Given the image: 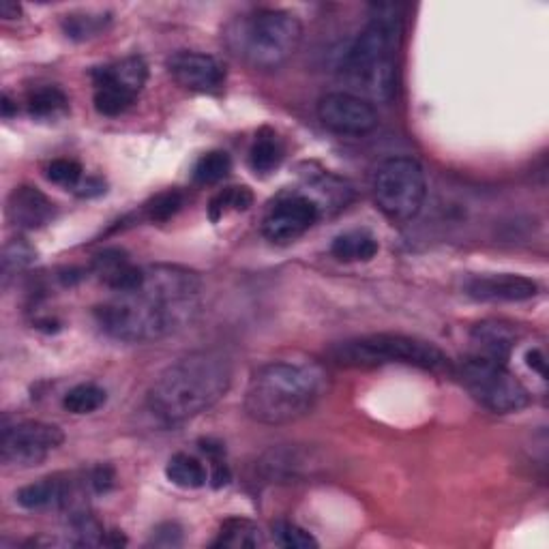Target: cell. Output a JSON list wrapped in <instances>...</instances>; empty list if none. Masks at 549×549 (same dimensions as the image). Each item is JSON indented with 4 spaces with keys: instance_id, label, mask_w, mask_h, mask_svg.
I'll return each instance as SVG.
<instances>
[{
    "instance_id": "obj_1",
    "label": "cell",
    "mask_w": 549,
    "mask_h": 549,
    "mask_svg": "<svg viewBox=\"0 0 549 549\" xmlns=\"http://www.w3.org/2000/svg\"><path fill=\"white\" fill-rule=\"evenodd\" d=\"M202 305V279L176 264L142 266V279L131 290L95 309L97 324L112 339L146 344L178 333L196 320Z\"/></svg>"
},
{
    "instance_id": "obj_2",
    "label": "cell",
    "mask_w": 549,
    "mask_h": 549,
    "mask_svg": "<svg viewBox=\"0 0 549 549\" xmlns=\"http://www.w3.org/2000/svg\"><path fill=\"white\" fill-rule=\"evenodd\" d=\"M232 363L224 352L198 350L163 369L146 408L163 425H181L213 408L230 391Z\"/></svg>"
},
{
    "instance_id": "obj_3",
    "label": "cell",
    "mask_w": 549,
    "mask_h": 549,
    "mask_svg": "<svg viewBox=\"0 0 549 549\" xmlns=\"http://www.w3.org/2000/svg\"><path fill=\"white\" fill-rule=\"evenodd\" d=\"M326 389L314 361H273L256 369L245 391V412L262 425H288L318 406Z\"/></svg>"
},
{
    "instance_id": "obj_4",
    "label": "cell",
    "mask_w": 549,
    "mask_h": 549,
    "mask_svg": "<svg viewBox=\"0 0 549 549\" xmlns=\"http://www.w3.org/2000/svg\"><path fill=\"white\" fill-rule=\"evenodd\" d=\"M404 39V22L397 9L382 5L354 39L350 50L339 65L352 95L367 101L387 103L395 95L397 84V56Z\"/></svg>"
},
{
    "instance_id": "obj_5",
    "label": "cell",
    "mask_w": 549,
    "mask_h": 549,
    "mask_svg": "<svg viewBox=\"0 0 549 549\" xmlns=\"http://www.w3.org/2000/svg\"><path fill=\"white\" fill-rule=\"evenodd\" d=\"M228 50L249 67L271 71L286 65L303 39V24L284 9H256L226 28Z\"/></svg>"
},
{
    "instance_id": "obj_6",
    "label": "cell",
    "mask_w": 549,
    "mask_h": 549,
    "mask_svg": "<svg viewBox=\"0 0 549 549\" xmlns=\"http://www.w3.org/2000/svg\"><path fill=\"white\" fill-rule=\"evenodd\" d=\"M333 361L344 367H382V365H412L427 372H447L449 356L425 339L376 333L341 341L331 350Z\"/></svg>"
},
{
    "instance_id": "obj_7",
    "label": "cell",
    "mask_w": 549,
    "mask_h": 549,
    "mask_svg": "<svg viewBox=\"0 0 549 549\" xmlns=\"http://www.w3.org/2000/svg\"><path fill=\"white\" fill-rule=\"evenodd\" d=\"M425 196V170L412 157H391L382 163L374 176L376 206L395 224H406L417 217L423 209Z\"/></svg>"
},
{
    "instance_id": "obj_8",
    "label": "cell",
    "mask_w": 549,
    "mask_h": 549,
    "mask_svg": "<svg viewBox=\"0 0 549 549\" xmlns=\"http://www.w3.org/2000/svg\"><path fill=\"white\" fill-rule=\"evenodd\" d=\"M462 382L466 391L477 399V402L496 414H511L524 410L530 404V391L524 387L507 365L474 359L470 356L462 365Z\"/></svg>"
},
{
    "instance_id": "obj_9",
    "label": "cell",
    "mask_w": 549,
    "mask_h": 549,
    "mask_svg": "<svg viewBox=\"0 0 549 549\" xmlns=\"http://www.w3.org/2000/svg\"><path fill=\"white\" fill-rule=\"evenodd\" d=\"M63 440L61 427L41 421H22L3 432L0 457L9 468H35L46 462L50 453L61 447Z\"/></svg>"
},
{
    "instance_id": "obj_10",
    "label": "cell",
    "mask_w": 549,
    "mask_h": 549,
    "mask_svg": "<svg viewBox=\"0 0 549 549\" xmlns=\"http://www.w3.org/2000/svg\"><path fill=\"white\" fill-rule=\"evenodd\" d=\"M318 118L337 136H365L378 127L374 103L348 91L324 95L318 103Z\"/></svg>"
},
{
    "instance_id": "obj_11",
    "label": "cell",
    "mask_w": 549,
    "mask_h": 549,
    "mask_svg": "<svg viewBox=\"0 0 549 549\" xmlns=\"http://www.w3.org/2000/svg\"><path fill=\"white\" fill-rule=\"evenodd\" d=\"M320 217L316 200L303 194L281 196L262 221V234L273 243H292L303 236Z\"/></svg>"
},
{
    "instance_id": "obj_12",
    "label": "cell",
    "mask_w": 549,
    "mask_h": 549,
    "mask_svg": "<svg viewBox=\"0 0 549 549\" xmlns=\"http://www.w3.org/2000/svg\"><path fill=\"white\" fill-rule=\"evenodd\" d=\"M168 71L178 86L191 93L213 95L226 84V69L215 56L200 52H176L168 61Z\"/></svg>"
},
{
    "instance_id": "obj_13",
    "label": "cell",
    "mask_w": 549,
    "mask_h": 549,
    "mask_svg": "<svg viewBox=\"0 0 549 549\" xmlns=\"http://www.w3.org/2000/svg\"><path fill=\"white\" fill-rule=\"evenodd\" d=\"M466 294L474 301H485V303H519V301H530L539 294L537 281H532L524 275H511V273H500V275H474L466 281L464 286Z\"/></svg>"
},
{
    "instance_id": "obj_14",
    "label": "cell",
    "mask_w": 549,
    "mask_h": 549,
    "mask_svg": "<svg viewBox=\"0 0 549 549\" xmlns=\"http://www.w3.org/2000/svg\"><path fill=\"white\" fill-rule=\"evenodd\" d=\"M54 202L31 185H20L9 194L7 215L9 221L20 230H39L54 219Z\"/></svg>"
},
{
    "instance_id": "obj_15",
    "label": "cell",
    "mask_w": 549,
    "mask_h": 549,
    "mask_svg": "<svg viewBox=\"0 0 549 549\" xmlns=\"http://www.w3.org/2000/svg\"><path fill=\"white\" fill-rule=\"evenodd\" d=\"M515 331L507 322L485 320L474 326L470 333V348L474 359H485L507 365L515 346Z\"/></svg>"
},
{
    "instance_id": "obj_16",
    "label": "cell",
    "mask_w": 549,
    "mask_h": 549,
    "mask_svg": "<svg viewBox=\"0 0 549 549\" xmlns=\"http://www.w3.org/2000/svg\"><path fill=\"white\" fill-rule=\"evenodd\" d=\"M93 273L112 292H125L138 286V281L142 279V266L133 264L121 249H106L95 258Z\"/></svg>"
},
{
    "instance_id": "obj_17",
    "label": "cell",
    "mask_w": 549,
    "mask_h": 549,
    "mask_svg": "<svg viewBox=\"0 0 549 549\" xmlns=\"http://www.w3.org/2000/svg\"><path fill=\"white\" fill-rule=\"evenodd\" d=\"M73 489L69 479L63 481L58 477L41 479L37 483L24 485L16 494V502L26 511H46V509H61L71 502Z\"/></svg>"
},
{
    "instance_id": "obj_18",
    "label": "cell",
    "mask_w": 549,
    "mask_h": 549,
    "mask_svg": "<svg viewBox=\"0 0 549 549\" xmlns=\"http://www.w3.org/2000/svg\"><path fill=\"white\" fill-rule=\"evenodd\" d=\"M93 84H95V110L103 116H121L125 114L133 103H136L138 93H133L131 88L118 84L112 80L106 71L97 67L93 73Z\"/></svg>"
},
{
    "instance_id": "obj_19",
    "label": "cell",
    "mask_w": 549,
    "mask_h": 549,
    "mask_svg": "<svg viewBox=\"0 0 549 549\" xmlns=\"http://www.w3.org/2000/svg\"><path fill=\"white\" fill-rule=\"evenodd\" d=\"M378 241L367 230H350L339 234L331 245V254L341 262H369L378 254Z\"/></svg>"
},
{
    "instance_id": "obj_20",
    "label": "cell",
    "mask_w": 549,
    "mask_h": 549,
    "mask_svg": "<svg viewBox=\"0 0 549 549\" xmlns=\"http://www.w3.org/2000/svg\"><path fill=\"white\" fill-rule=\"evenodd\" d=\"M284 153V144H281L277 133L269 127H264L258 131L254 144H251L249 163L256 174H271L279 168V163L284 161Z\"/></svg>"
},
{
    "instance_id": "obj_21",
    "label": "cell",
    "mask_w": 549,
    "mask_h": 549,
    "mask_svg": "<svg viewBox=\"0 0 549 549\" xmlns=\"http://www.w3.org/2000/svg\"><path fill=\"white\" fill-rule=\"evenodd\" d=\"M264 545V534L258 524L251 522L245 517H228L219 528L217 539L213 547H230V549H241V547H262Z\"/></svg>"
},
{
    "instance_id": "obj_22",
    "label": "cell",
    "mask_w": 549,
    "mask_h": 549,
    "mask_svg": "<svg viewBox=\"0 0 549 549\" xmlns=\"http://www.w3.org/2000/svg\"><path fill=\"white\" fill-rule=\"evenodd\" d=\"M166 477L172 485L181 489H200L209 483V472H206L204 464L187 453H176L170 457Z\"/></svg>"
},
{
    "instance_id": "obj_23",
    "label": "cell",
    "mask_w": 549,
    "mask_h": 549,
    "mask_svg": "<svg viewBox=\"0 0 549 549\" xmlns=\"http://www.w3.org/2000/svg\"><path fill=\"white\" fill-rule=\"evenodd\" d=\"M28 114L39 121H48V118H58L69 110V99L58 86H39L33 88L26 97Z\"/></svg>"
},
{
    "instance_id": "obj_24",
    "label": "cell",
    "mask_w": 549,
    "mask_h": 549,
    "mask_svg": "<svg viewBox=\"0 0 549 549\" xmlns=\"http://www.w3.org/2000/svg\"><path fill=\"white\" fill-rule=\"evenodd\" d=\"M110 13H71L63 18V33L73 41H88L106 31Z\"/></svg>"
},
{
    "instance_id": "obj_25",
    "label": "cell",
    "mask_w": 549,
    "mask_h": 549,
    "mask_svg": "<svg viewBox=\"0 0 549 549\" xmlns=\"http://www.w3.org/2000/svg\"><path fill=\"white\" fill-rule=\"evenodd\" d=\"M103 404H106V391L91 382L73 387L63 399L65 410L71 414H91L99 410Z\"/></svg>"
},
{
    "instance_id": "obj_26",
    "label": "cell",
    "mask_w": 549,
    "mask_h": 549,
    "mask_svg": "<svg viewBox=\"0 0 549 549\" xmlns=\"http://www.w3.org/2000/svg\"><path fill=\"white\" fill-rule=\"evenodd\" d=\"M232 159L226 151H211L198 159L194 166V183L198 185H215L230 174Z\"/></svg>"
},
{
    "instance_id": "obj_27",
    "label": "cell",
    "mask_w": 549,
    "mask_h": 549,
    "mask_svg": "<svg viewBox=\"0 0 549 549\" xmlns=\"http://www.w3.org/2000/svg\"><path fill=\"white\" fill-rule=\"evenodd\" d=\"M37 258V249L28 243L22 236L18 239H11L3 249V279L5 284L13 277L28 269Z\"/></svg>"
},
{
    "instance_id": "obj_28",
    "label": "cell",
    "mask_w": 549,
    "mask_h": 549,
    "mask_svg": "<svg viewBox=\"0 0 549 549\" xmlns=\"http://www.w3.org/2000/svg\"><path fill=\"white\" fill-rule=\"evenodd\" d=\"M254 204V194H251L249 187H228L211 200L209 204V217L211 221H219L230 211H247L249 206Z\"/></svg>"
},
{
    "instance_id": "obj_29",
    "label": "cell",
    "mask_w": 549,
    "mask_h": 549,
    "mask_svg": "<svg viewBox=\"0 0 549 549\" xmlns=\"http://www.w3.org/2000/svg\"><path fill=\"white\" fill-rule=\"evenodd\" d=\"M273 541L279 547H286V549L318 547V541L311 537L305 528L296 526L294 522H288V519H277L273 524Z\"/></svg>"
},
{
    "instance_id": "obj_30",
    "label": "cell",
    "mask_w": 549,
    "mask_h": 549,
    "mask_svg": "<svg viewBox=\"0 0 549 549\" xmlns=\"http://www.w3.org/2000/svg\"><path fill=\"white\" fill-rule=\"evenodd\" d=\"M183 204H185L183 191L168 189V191H163V194L155 196L151 202H148L146 215L151 221H168L183 209Z\"/></svg>"
},
{
    "instance_id": "obj_31",
    "label": "cell",
    "mask_w": 549,
    "mask_h": 549,
    "mask_svg": "<svg viewBox=\"0 0 549 549\" xmlns=\"http://www.w3.org/2000/svg\"><path fill=\"white\" fill-rule=\"evenodd\" d=\"M82 166L78 161L73 159H54L48 170H46V176L50 178L52 183L61 185V187H71V189H78V185L82 183Z\"/></svg>"
},
{
    "instance_id": "obj_32",
    "label": "cell",
    "mask_w": 549,
    "mask_h": 549,
    "mask_svg": "<svg viewBox=\"0 0 549 549\" xmlns=\"http://www.w3.org/2000/svg\"><path fill=\"white\" fill-rule=\"evenodd\" d=\"M88 485H91L95 494H108L116 485V474L110 466H97L93 468L91 477H88Z\"/></svg>"
},
{
    "instance_id": "obj_33",
    "label": "cell",
    "mask_w": 549,
    "mask_h": 549,
    "mask_svg": "<svg viewBox=\"0 0 549 549\" xmlns=\"http://www.w3.org/2000/svg\"><path fill=\"white\" fill-rule=\"evenodd\" d=\"M155 547H178L183 543V530L178 528L176 524L168 522L161 524L155 532H153V541Z\"/></svg>"
},
{
    "instance_id": "obj_34",
    "label": "cell",
    "mask_w": 549,
    "mask_h": 549,
    "mask_svg": "<svg viewBox=\"0 0 549 549\" xmlns=\"http://www.w3.org/2000/svg\"><path fill=\"white\" fill-rule=\"evenodd\" d=\"M211 481H213L215 489H219V487H224V485L230 483V470H228V466L224 462H215Z\"/></svg>"
},
{
    "instance_id": "obj_35",
    "label": "cell",
    "mask_w": 549,
    "mask_h": 549,
    "mask_svg": "<svg viewBox=\"0 0 549 549\" xmlns=\"http://www.w3.org/2000/svg\"><path fill=\"white\" fill-rule=\"evenodd\" d=\"M528 365H530L539 376L545 378V359H543V354H541L539 350L528 352Z\"/></svg>"
},
{
    "instance_id": "obj_36",
    "label": "cell",
    "mask_w": 549,
    "mask_h": 549,
    "mask_svg": "<svg viewBox=\"0 0 549 549\" xmlns=\"http://www.w3.org/2000/svg\"><path fill=\"white\" fill-rule=\"evenodd\" d=\"M20 11V5L11 3V0H3V3H0V16L5 20H16L20 16Z\"/></svg>"
},
{
    "instance_id": "obj_37",
    "label": "cell",
    "mask_w": 549,
    "mask_h": 549,
    "mask_svg": "<svg viewBox=\"0 0 549 549\" xmlns=\"http://www.w3.org/2000/svg\"><path fill=\"white\" fill-rule=\"evenodd\" d=\"M11 114H13V101L5 95V97H3V116L9 118Z\"/></svg>"
}]
</instances>
